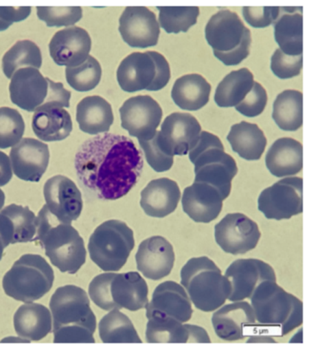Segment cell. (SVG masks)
Instances as JSON below:
<instances>
[{
    "label": "cell",
    "mask_w": 309,
    "mask_h": 351,
    "mask_svg": "<svg viewBox=\"0 0 309 351\" xmlns=\"http://www.w3.org/2000/svg\"><path fill=\"white\" fill-rule=\"evenodd\" d=\"M10 220L13 226L12 243H28L35 240L38 229V217L27 206L11 204L0 210Z\"/></svg>",
    "instance_id": "f35d334b"
},
{
    "label": "cell",
    "mask_w": 309,
    "mask_h": 351,
    "mask_svg": "<svg viewBox=\"0 0 309 351\" xmlns=\"http://www.w3.org/2000/svg\"><path fill=\"white\" fill-rule=\"evenodd\" d=\"M253 84L254 76L247 68L232 71L218 86L214 95L215 103L223 108L236 106L251 92Z\"/></svg>",
    "instance_id": "d6a6232c"
},
{
    "label": "cell",
    "mask_w": 309,
    "mask_h": 351,
    "mask_svg": "<svg viewBox=\"0 0 309 351\" xmlns=\"http://www.w3.org/2000/svg\"><path fill=\"white\" fill-rule=\"evenodd\" d=\"M214 236L225 253L238 256L256 248L262 234L253 220L242 213H232L215 226Z\"/></svg>",
    "instance_id": "8fae6325"
},
{
    "label": "cell",
    "mask_w": 309,
    "mask_h": 351,
    "mask_svg": "<svg viewBox=\"0 0 309 351\" xmlns=\"http://www.w3.org/2000/svg\"><path fill=\"white\" fill-rule=\"evenodd\" d=\"M119 110L122 127L138 141H149L154 138L163 118L160 104L149 95L130 98L124 101Z\"/></svg>",
    "instance_id": "7c38bea8"
},
{
    "label": "cell",
    "mask_w": 309,
    "mask_h": 351,
    "mask_svg": "<svg viewBox=\"0 0 309 351\" xmlns=\"http://www.w3.org/2000/svg\"><path fill=\"white\" fill-rule=\"evenodd\" d=\"M14 328L18 336L23 339L30 341H41L52 332V315L43 304L28 302L16 311Z\"/></svg>",
    "instance_id": "f1b7e54d"
},
{
    "label": "cell",
    "mask_w": 309,
    "mask_h": 351,
    "mask_svg": "<svg viewBox=\"0 0 309 351\" xmlns=\"http://www.w3.org/2000/svg\"><path fill=\"white\" fill-rule=\"evenodd\" d=\"M149 343H186L189 342V329L168 317H152L148 319L146 333Z\"/></svg>",
    "instance_id": "74e56055"
},
{
    "label": "cell",
    "mask_w": 309,
    "mask_h": 351,
    "mask_svg": "<svg viewBox=\"0 0 309 351\" xmlns=\"http://www.w3.org/2000/svg\"><path fill=\"white\" fill-rule=\"evenodd\" d=\"M76 121L87 134L107 133L113 123L112 106L101 96H87L76 107Z\"/></svg>",
    "instance_id": "f546056e"
},
{
    "label": "cell",
    "mask_w": 309,
    "mask_h": 351,
    "mask_svg": "<svg viewBox=\"0 0 309 351\" xmlns=\"http://www.w3.org/2000/svg\"><path fill=\"white\" fill-rule=\"evenodd\" d=\"M32 129L39 140L52 143L67 138L73 131L69 112L61 107L47 104L35 110Z\"/></svg>",
    "instance_id": "484cf974"
},
{
    "label": "cell",
    "mask_w": 309,
    "mask_h": 351,
    "mask_svg": "<svg viewBox=\"0 0 309 351\" xmlns=\"http://www.w3.org/2000/svg\"><path fill=\"white\" fill-rule=\"evenodd\" d=\"M159 25L166 33L187 32L197 23L200 10L198 7H157Z\"/></svg>",
    "instance_id": "ab89813d"
},
{
    "label": "cell",
    "mask_w": 309,
    "mask_h": 351,
    "mask_svg": "<svg viewBox=\"0 0 309 351\" xmlns=\"http://www.w3.org/2000/svg\"><path fill=\"white\" fill-rule=\"evenodd\" d=\"M12 176L10 158L4 152H0V186H4L10 183Z\"/></svg>",
    "instance_id": "db71d44e"
},
{
    "label": "cell",
    "mask_w": 309,
    "mask_h": 351,
    "mask_svg": "<svg viewBox=\"0 0 309 351\" xmlns=\"http://www.w3.org/2000/svg\"><path fill=\"white\" fill-rule=\"evenodd\" d=\"M181 199V191L174 180L167 178L152 180L141 192V208L147 216L163 219L174 213Z\"/></svg>",
    "instance_id": "cb8c5ba5"
},
{
    "label": "cell",
    "mask_w": 309,
    "mask_h": 351,
    "mask_svg": "<svg viewBox=\"0 0 309 351\" xmlns=\"http://www.w3.org/2000/svg\"><path fill=\"white\" fill-rule=\"evenodd\" d=\"M42 66L41 48L34 42L21 40L16 42L2 59V68L5 77L11 79L14 73L22 68H36Z\"/></svg>",
    "instance_id": "8d00e7d4"
},
{
    "label": "cell",
    "mask_w": 309,
    "mask_h": 351,
    "mask_svg": "<svg viewBox=\"0 0 309 351\" xmlns=\"http://www.w3.org/2000/svg\"><path fill=\"white\" fill-rule=\"evenodd\" d=\"M150 55L154 60L156 66V75L154 83L148 88V90H160L168 84L171 78V70L166 58L160 53L150 51Z\"/></svg>",
    "instance_id": "f907efd6"
},
{
    "label": "cell",
    "mask_w": 309,
    "mask_h": 351,
    "mask_svg": "<svg viewBox=\"0 0 309 351\" xmlns=\"http://www.w3.org/2000/svg\"><path fill=\"white\" fill-rule=\"evenodd\" d=\"M303 66V55L291 56L277 49L271 58V71L280 79L293 78L300 75Z\"/></svg>",
    "instance_id": "bcb514c9"
},
{
    "label": "cell",
    "mask_w": 309,
    "mask_h": 351,
    "mask_svg": "<svg viewBox=\"0 0 309 351\" xmlns=\"http://www.w3.org/2000/svg\"><path fill=\"white\" fill-rule=\"evenodd\" d=\"M92 40L84 28L72 27L58 31L51 39V58L58 66L75 67L89 58Z\"/></svg>",
    "instance_id": "ffe728a7"
},
{
    "label": "cell",
    "mask_w": 309,
    "mask_h": 351,
    "mask_svg": "<svg viewBox=\"0 0 309 351\" xmlns=\"http://www.w3.org/2000/svg\"><path fill=\"white\" fill-rule=\"evenodd\" d=\"M258 208L266 219L284 220L303 212V180L288 177L260 193Z\"/></svg>",
    "instance_id": "30bf717a"
},
{
    "label": "cell",
    "mask_w": 309,
    "mask_h": 351,
    "mask_svg": "<svg viewBox=\"0 0 309 351\" xmlns=\"http://www.w3.org/2000/svg\"><path fill=\"white\" fill-rule=\"evenodd\" d=\"M248 343H251V342H276L273 339L269 338V337H266L264 335H260L259 337L254 335L252 338L249 339Z\"/></svg>",
    "instance_id": "9f6ffc18"
},
{
    "label": "cell",
    "mask_w": 309,
    "mask_h": 351,
    "mask_svg": "<svg viewBox=\"0 0 309 351\" xmlns=\"http://www.w3.org/2000/svg\"><path fill=\"white\" fill-rule=\"evenodd\" d=\"M5 204V194L4 192L0 189V210H1L3 206H4Z\"/></svg>",
    "instance_id": "91938a15"
},
{
    "label": "cell",
    "mask_w": 309,
    "mask_h": 351,
    "mask_svg": "<svg viewBox=\"0 0 309 351\" xmlns=\"http://www.w3.org/2000/svg\"><path fill=\"white\" fill-rule=\"evenodd\" d=\"M223 197L214 186L194 182L184 189L181 205L184 213L196 223H208L222 210Z\"/></svg>",
    "instance_id": "603a6c76"
},
{
    "label": "cell",
    "mask_w": 309,
    "mask_h": 351,
    "mask_svg": "<svg viewBox=\"0 0 309 351\" xmlns=\"http://www.w3.org/2000/svg\"><path fill=\"white\" fill-rule=\"evenodd\" d=\"M135 245L133 231L126 223L106 221L90 237V258L104 271H117L126 265Z\"/></svg>",
    "instance_id": "ba28073f"
},
{
    "label": "cell",
    "mask_w": 309,
    "mask_h": 351,
    "mask_svg": "<svg viewBox=\"0 0 309 351\" xmlns=\"http://www.w3.org/2000/svg\"><path fill=\"white\" fill-rule=\"evenodd\" d=\"M205 38L214 56L227 66H238L249 55L251 34L236 13L223 10L212 16Z\"/></svg>",
    "instance_id": "8992f818"
},
{
    "label": "cell",
    "mask_w": 309,
    "mask_h": 351,
    "mask_svg": "<svg viewBox=\"0 0 309 351\" xmlns=\"http://www.w3.org/2000/svg\"><path fill=\"white\" fill-rule=\"evenodd\" d=\"M231 284L228 300L240 302L251 298L255 289L265 281H277L274 269L259 259H239L229 266L225 276Z\"/></svg>",
    "instance_id": "9a60e30c"
},
{
    "label": "cell",
    "mask_w": 309,
    "mask_h": 351,
    "mask_svg": "<svg viewBox=\"0 0 309 351\" xmlns=\"http://www.w3.org/2000/svg\"><path fill=\"white\" fill-rule=\"evenodd\" d=\"M49 307L52 315V331L69 325H80L95 331V315L90 307V300L84 289L73 285L56 289L51 297Z\"/></svg>",
    "instance_id": "9c48e42d"
},
{
    "label": "cell",
    "mask_w": 309,
    "mask_h": 351,
    "mask_svg": "<svg viewBox=\"0 0 309 351\" xmlns=\"http://www.w3.org/2000/svg\"><path fill=\"white\" fill-rule=\"evenodd\" d=\"M139 144L144 149L147 162L154 171L165 172L172 169L174 165V157L166 154L161 148L158 141L157 132L151 140H139Z\"/></svg>",
    "instance_id": "f6af8a7d"
},
{
    "label": "cell",
    "mask_w": 309,
    "mask_h": 351,
    "mask_svg": "<svg viewBox=\"0 0 309 351\" xmlns=\"http://www.w3.org/2000/svg\"><path fill=\"white\" fill-rule=\"evenodd\" d=\"M139 271L144 277L158 281L168 276L174 269V246L163 237H152L139 245L135 256Z\"/></svg>",
    "instance_id": "d6986e66"
},
{
    "label": "cell",
    "mask_w": 309,
    "mask_h": 351,
    "mask_svg": "<svg viewBox=\"0 0 309 351\" xmlns=\"http://www.w3.org/2000/svg\"><path fill=\"white\" fill-rule=\"evenodd\" d=\"M34 241L41 243L45 256L62 273L75 274L87 260L83 237L71 223L59 222L47 205L38 216V229Z\"/></svg>",
    "instance_id": "7a4b0ae2"
},
{
    "label": "cell",
    "mask_w": 309,
    "mask_h": 351,
    "mask_svg": "<svg viewBox=\"0 0 309 351\" xmlns=\"http://www.w3.org/2000/svg\"><path fill=\"white\" fill-rule=\"evenodd\" d=\"M155 75V63L150 52L131 53L122 61L117 69L119 86L127 93L148 89Z\"/></svg>",
    "instance_id": "d4e9b609"
},
{
    "label": "cell",
    "mask_w": 309,
    "mask_h": 351,
    "mask_svg": "<svg viewBox=\"0 0 309 351\" xmlns=\"http://www.w3.org/2000/svg\"><path fill=\"white\" fill-rule=\"evenodd\" d=\"M227 140L232 151L249 161L260 160L266 146L264 133L259 126L247 121L232 125Z\"/></svg>",
    "instance_id": "1f68e13d"
},
{
    "label": "cell",
    "mask_w": 309,
    "mask_h": 351,
    "mask_svg": "<svg viewBox=\"0 0 309 351\" xmlns=\"http://www.w3.org/2000/svg\"><path fill=\"white\" fill-rule=\"evenodd\" d=\"M55 343H95V331L80 325H69L53 330Z\"/></svg>",
    "instance_id": "c3c4849f"
},
{
    "label": "cell",
    "mask_w": 309,
    "mask_h": 351,
    "mask_svg": "<svg viewBox=\"0 0 309 351\" xmlns=\"http://www.w3.org/2000/svg\"><path fill=\"white\" fill-rule=\"evenodd\" d=\"M111 294L119 310H141L148 304V285L137 271L115 274L111 284Z\"/></svg>",
    "instance_id": "83f0119b"
},
{
    "label": "cell",
    "mask_w": 309,
    "mask_h": 351,
    "mask_svg": "<svg viewBox=\"0 0 309 351\" xmlns=\"http://www.w3.org/2000/svg\"><path fill=\"white\" fill-rule=\"evenodd\" d=\"M188 154L194 165V182L214 186L226 199L231 194V181L238 173V167L234 158L224 151L220 138L201 132L196 146Z\"/></svg>",
    "instance_id": "5b68a950"
},
{
    "label": "cell",
    "mask_w": 309,
    "mask_h": 351,
    "mask_svg": "<svg viewBox=\"0 0 309 351\" xmlns=\"http://www.w3.org/2000/svg\"><path fill=\"white\" fill-rule=\"evenodd\" d=\"M49 148L33 138H24L10 151V160L14 174L28 182H38L49 164Z\"/></svg>",
    "instance_id": "e0dca14e"
},
{
    "label": "cell",
    "mask_w": 309,
    "mask_h": 351,
    "mask_svg": "<svg viewBox=\"0 0 309 351\" xmlns=\"http://www.w3.org/2000/svg\"><path fill=\"white\" fill-rule=\"evenodd\" d=\"M211 322L217 336L227 341H240L251 335L256 324L253 308L243 301L220 307L212 315Z\"/></svg>",
    "instance_id": "44dd1931"
},
{
    "label": "cell",
    "mask_w": 309,
    "mask_h": 351,
    "mask_svg": "<svg viewBox=\"0 0 309 351\" xmlns=\"http://www.w3.org/2000/svg\"><path fill=\"white\" fill-rule=\"evenodd\" d=\"M268 103V95L262 84L254 82L251 92L247 95L242 103L235 106L236 110L249 118L262 114Z\"/></svg>",
    "instance_id": "7dc6e473"
},
{
    "label": "cell",
    "mask_w": 309,
    "mask_h": 351,
    "mask_svg": "<svg viewBox=\"0 0 309 351\" xmlns=\"http://www.w3.org/2000/svg\"><path fill=\"white\" fill-rule=\"evenodd\" d=\"M282 8L279 7H244V19L255 28H264L276 22Z\"/></svg>",
    "instance_id": "681fc988"
},
{
    "label": "cell",
    "mask_w": 309,
    "mask_h": 351,
    "mask_svg": "<svg viewBox=\"0 0 309 351\" xmlns=\"http://www.w3.org/2000/svg\"><path fill=\"white\" fill-rule=\"evenodd\" d=\"M211 84L201 75H186L177 79L172 90V98L181 110H198L209 103Z\"/></svg>",
    "instance_id": "4dcf8cb0"
},
{
    "label": "cell",
    "mask_w": 309,
    "mask_h": 351,
    "mask_svg": "<svg viewBox=\"0 0 309 351\" xmlns=\"http://www.w3.org/2000/svg\"><path fill=\"white\" fill-rule=\"evenodd\" d=\"M272 118L283 131H297L303 123L302 93L286 90L279 93L274 101Z\"/></svg>",
    "instance_id": "e575fe53"
},
{
    "label": "cell",
    "mask_w": 309,
    "mask_h": 351,
    "mask_svg": "<svg viewBox=\"0 0 309 351\" xmlns=\"http://www.w3.org/2000/svg\"><path fill=\"white\" fill-rule=\"evenodd\" d=\"M36 13L49 27H71L83 16L80 7H38Z\"/></svg>",
    "instance_id": "7bdbcfd3"
},
{
    "label": "cell",
    "mask_w": 309,
    "mask_h": 351,
    "mask_svg": "<svg viewBox=\"0 0 309 351\" xmlns=\"http://www.w3.org/2000/svg\"><path fill=\"white\" fill-rule=\"evenodd\" d=\"M67 84L78 92H89L100 83L102 67L99 62L92 56L75 67H67Z\"/></svg>",
    "instance_id": "60d3db41"
},
{
    "label": "cell",
    "mask_w": 309,
    "mask_h": 351,
    "mask_svg": "<svg viewBox=\"0 0 309 351\" xmlns=\"http://www.w3.org/2000/svg\"><path fill=\"white\" fill-rule=\"evenodd\" d=\"M49 84L48 78L36 68H22L16 71L10 84L11 101L19 108L35 112L45 103Z\"/></svg>",
    "instance_id": "7402d4cb"
},
{
    "label": "cell",
    "mask_w": 309,
    "mask_h": 351,
    "mask_svg": "<svg viewBox=\"0 0 309 351\" xmlns=\"http://www.w3.org/2000/svg\"><path fill=\"white\" fill-rule=\"evenodd\" d=\"M0 342H3V343H5V342H10V343H14V342H24V343H28V342L30 341H27V339L21 338V337H19V338H16V337H10V338L3 339Z\"/></svg>",
    "instance_id": "6f0895ef"
},
{
    "label": "cell",
    "mask_w": 309,
    "mask_h": 351,
    "mask_svg": "<svg viewBox=\"0 0 309 351\" xmlns=\"http://www.w3.org/2000/svg\"><path fill=\"white\" fill-rule=\"evenodd\" d=\"M147 319L168 317L185 324L192 318V302L185 289L177 282L166 281L155 288L151 302L146 305Z\"/></svg>",
    "instance_id": "ac0fdd59"
},
{
    "label": "cell",
    "mask_w": 309,
    "mask_h": 351,
    "mask_svg": "<svg viewBox=\"0 0 309 351\" xmlns=\"http://www.w3.org/2000/svg\"><path fill=\"white\" fill-rule=\"evenodd\" d=\"M13 234V226L10 220L5 215L0 213V261L5 249L12 243Z\"/></svg>",
    "instance_id": "f5cc1de1"
},
{
    "label": "cell",
    "mask_w": 309,
    "mask_h": 351,
    "mask_svg": "<svg viewBox=\"0 0 309 351\" xmlns=\"http://www.w3.org/2000/svg\"><path fill=\"white\" fill-rule=\"evenodd\" d=\"M189 329V342H203V343H209L211 339L203 328L196 326V325L187 324Z\"/></svg>",
    "instance_id": "11a10c76"
},
{
    "label": "cell",
    "mask_w": 309,
    "mask_h": 351,
    "mask_svg": "<svg viewBox=\"0 0 309 351\" xmlns=\"http://www.w3.org/2000/svg\"><path fill=\"white\" fill-rule=\"evenodd\" d=\"M201 127L199 121L189 113L174 112L167 116L160 132L158 141L163 152L172 157L189 154L199 141Z\"/></svg>",
    "instance_id": "4fadbf2b"
},
{
    "label": "cell",
    "mask_w": 309,
    "mask_h": 351,
    "mask_svg": "<svg viewBox=\"0 0 309 351\" xmlns=\"http://www.w3.org/2000/svg\"><path fill=\"white\" fill-rule=\"evenodd\" d=\"M255 319L268 336H285L303 324V304L275 281L262 282L251 298Z\"/></svg>",
    "instance_id": "3957f363"
},
{
    "label": "cell",
    "mask_w": 309,
    "mask_h": 351,
    "mask_svg": "<svg viewBox=\"0 0 309 351\" xmlns=\"http://www.w3.org/2000/svg\"><path fill=\"white\" fill-rule=\"evenodd\" d=\"M181 285L199 310L211 313L222 306L231 294L229 280L207 256L190 259L181 271Z\"/></svg>",
    "instance_id": "277c9868"
},
{
    "label": "cell",
    "mask_w": 309,
    "mask_h": 351,
    "mask_svg": "<svg viewBox=\"0 0 309 351\" xmlns=\"http://www.w3.org/2000/svg\"><path fill=\"white\" fill-rule=\"evenodd\" d=\"M75 168L84 189L100 199L116 200L136 185L144 161L131 138L104 133L82 144Z\"/></svg>",
    "instance_id": "6da1fadb"
},
{
    "label": "cell",
    "mask_w": 309,
    "mask_h": 351,
    "mask_svg": "<svg viewBox=\"0 0 309 351\" xmlns=\"http://www.w3.org/2000/svg\"><path fill=\"white\" fill-rule=\"evenodd\" d=\"M54 281L55 273L49 263L39 254H27L16 261L5 274L2 285L8 296L28 304L48 293Z\"/></svg>",
    "instance_id": "52a82bcc"
},
{
    "label": "cell",
    "mask_w": 309,
    "mask_h": 351,
    "mask_svg": "<svg viewBox=\"0 0 309 351\" xmlns=\"http://www.w3.org/2000/svg\"><path fill=\"white\" fill-rule=\"evenodd\" d=\"M98 328L104 343H141L131 319L117 308L103 317Z\"/></svg>",
    "instance_id": "d590c367"
},
{
    "label": "cell",
    "mask_w": 309,
    "mask_h": 351,
    "mask_svg": "<svg viewBox=\"0 0 309 351\" xmlns=\"http://www.w3.org/2000/svg\"><path fill=\"white\" fill-rule=\"evenodd\" d=\"M266 166L275 177H290L303 168L302 144L292 138H279L266 155Z\"/></svg>",
    "instance_id": "4316f807"
},
{
    "label": "cell",
    "mask_w": 309,
    "mask_h": 351,
    "mask_svg": "<svg viewBox=\"0 0 309 351\" xmlns=\"http://www.w3.org/2000/svg\"><path fill=\"white\" fill-rule=\"evenodd\" d=\"M45 205L59 222L72 223L83 210V198L78 186L66 176L56 175L45 183Z\"/></svg>",
    "instance_id": "5bb4252c"
},
{
    "label": "cell",
    "mask_w": 309,
    "mask_h": 351,
    "mask_svg": "<svg viewBox=\"0 0 309 351\" xmlns=\"http://www.w3.org/2000/svg\"><path fill=\"white\" fill-rule=\"evenodd\" d=\"M10 24H8V23L2 21V19H0V32L7 30L8 28L10 27Z\"/></svg>",
    "instance_id": "680465c9"
},
{
    "label": "cell",
    "mask_w": 309,
    "mask_h": 351,
    "mask_svg": "<svg viewBox=\"0 0 309 351\" xmlns=\"http://www.w3.org/2000/svg\"><path fill=\"white\" fill-rule=\"evenodd\" d=\"M30 7H0V19L8 24L27 19L31 14Z\"/></svg>",
    "instance_id": "816d5d0a"
},
{
    "label": "cell",
    "mask_w": 309,
    "mask_h": 351,
    "mask_svg": "<svg viewBox=\"0 0 309 351\" xmlns=\"http://www.w3.org/2000/svg\"><path fill=\"white\" fill-rule=\"evenodd\" d=\"M119 32L130 47L147 48L158 44L160 25L146 7H128L119 19Z\"/></svg>",
    "instance_id": "2e32d148"
},
{
    "label": "cell",
    "mask_w": 309,
    "mask_h": 351,
    "mask_svg": "<svg viewBox=\"0 0 309 351\" xmlns=\"http://www.w3.org/2000/svg\"><path fill=\"white\" fill-rule=\"evenodd\" d=\"M115 276V273L102 274L95 276L90 282L89 298L102 310L107 311L115 310V308L119 310L111 294V284Z\"/></svg>",
    "instance_id": "ee69618b"
},
{
    "label": "cell",
    "mask_w": 309,
    "mask_h": 351,
    "mask_svg": "<svg viewBox=\"0 0 309 351\" xmlns=\"http://www.w3.org/2000/svg\"><path fill=\"white\" fill-rule=\"evenodd\" d=\"M288 14L280 16L274 24L275 40L286 55H303V16L287 8Z\"/></svg>",
    "instance_id": "836d02e7"
},
{
    "label": "cell",
    "mask_w": 309,
    "mask_h": 351,
    "mask_svg": "<svg viewBox=\"0 0 309 351\" xmlns=\"http://www.w3.org/2000/svg\"><path fill=\"white\" fill-rule=\"evenodd\" d=\"M25 121L18 110L10 107L0 108V149L16 146L23 138Z\"/></svg>",
    "instance_id": "b9f144b4"
}]
</instances>
